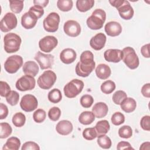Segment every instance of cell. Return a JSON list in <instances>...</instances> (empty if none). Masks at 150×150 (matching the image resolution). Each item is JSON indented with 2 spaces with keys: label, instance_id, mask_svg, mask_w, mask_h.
<instances>
[{
  "label": "cell",
  "instance_id": "obj_45",
  "mask_svg": "<svg viewBox=\"0 0 150 150\" xmlns=\"http://www.w3.org/2000/svg\"><path fill=\"white\" fill-rule=\"evenodd\" d=\"M22 150H39L40 147L38 144L33 141H28L25 142L22 148Z\"/></svg>",
  "mask_w": 150,
  "mask_h": 150
},
{
  "label": "cell",
  "instance_id": "obj_14",
  "mask_svg": "<svg viewBox=\"0 0 150 150\" xmlns=\"http://www.w3.org/2000/svg\"><path fill=\"white\" fill-rule=\"evenodd\" d=\"M63 30L67 35L70 37H76L80 34L81 26L77 21L69 20L64 23Z\"/></svg>",
  "mask_w": 150,
  "mask_h": 150
},
{
  "label": "cell",
  "instance_id": "obj_48",
  "mask_svg": "<svg viewBox=\"0 0 150 150\" xmlns=\"http://www.w3.org/2000/svg\"><path fill=\"white\" fill-rule=\"evenodd\" d=\"M29 11L35 15L38 19L41 18L44 14V10L43 8L39 5H34L29 8Z\"/></svg>",
  "mask_w": 150,
  "mask_h": 150
},
{
  "label": "cell",
  "instance_id": "obj_9",
  "mask_svg": "<svg viewBox=\"0 0 150 150\" xmlns=\"http://www.w3.org/2000/svg\"><path fill=\"white\" fill-rule=\"evenodd\" d=\"M17 18L13 13H6L0 22V29L3 32H8L15 28L17 26Z\"/></svg>",
  "mask_w": 150,
  "mask_h": 150
},
{
  "label": "cell",
  "instance_id": "obj_17",
  "mask_svg": "<svg viewBox=\"0 0 150 150\" xmlns=\"http://www.w3.org/2000/svg\"><path fill=\"white\" fill-rule=\"evenodd\" d=\"M107 38L103 33H98L91 38L90 40V45L95 50L102 49L106 42Z\"/></svg>",
  "mask_w": 150,
  "mask_h": 150
},
{
  "label": "cell",
  "instance_id": "obj_36",
  "mask_svg": "<svg viewBox=\"0 0 150 150\" xmlns=\"http://www.w3.org/2000/svg\"><path fill=\"white\" fill-rule=\"evenodd\" d=\"M5 97L7 103L13 106L18 104L19 99V95L16 91L11 90Z\"/></svg>",
  "mask_w": 150,
  "mask_h": 150
},
{
  "label": "cell",
  "instance_id": "obj_54",
  "mask_svg": "<svg viewBox=\"0 0 150 150\" xmlns=\"http://www.w3.org/2000/svg\"><path fill=\"white\" fill-rule=\"evenodd\" d=\"M123 1L124 0H110L109 2L112 6L117 8L121 5Z\"/></svg>",
  "mask_w": 150,
  "mask_h": 150
},
{
  "label": "cell",
  "instance_id": "obj_32",
  "mask_svg": "<svg viewBox=\"0 0 150 150\" xmlns=\"http://www.w3.org/2000/svg\"><path fill=\"white\" fill-rule=\"evenodd\" d=\"M97 142L98 145L103 149H109L112 144L111 139L105 134L98 136Z\"/></svg>",
  "mask_w": 150,
  "mask_h": 150
},
{
  "label": "cell",
  "instance_id": "obj_7",
  "mask_svg": "<svg viewBox=\"0 0 150 150\" xmlns=\"http://www.w3.org/2000/svg\"><path fill=\"white\" fill-rule=\"evenodd\" d=\"M23 65V58L19 55H12L4 63L5 70L10 74L15 73Z\"/></svg>",
  "mask_w": 150,
  "mask_h": 150
},
{
  "label": "cell",
  "instance_id": "obj_15",
  "mask_svg": "<svg viewBox=\"0 0 150 150\" xmlns=\"http://www.w3.org/2000/svg\"><path fill=\"white\" fill-rule=\"evenodd\" d=\"M117 9L120 17L124 20H129L134 16V9L128 1L124 0L121 5Z\"/></svg>",
  "mask_w": 150,
  "mask_h": 150
},
{
  "label": "cell",
  "instance_id": "obj_52",
  "mask_svg": "<svg viewBox=\"0 0 150 150\" xmlns=\"http://www.w3.org/2000/svg\"><path fill=\"white\" fill-rule=\"evenodd\" d=\"M149 43L144 45L141 48V53L142 55L146 58H149Z\"/></svg>",
  "mask_w": 150,
  "mask_h": 150
},
{
  "label": "cell",
  "instance_id": "obj_8",
  "mask_svg": "<svg viewBox=\"0 0 150 150\" xmlns=\"http://www.w3.org/2000/svg\"><path fill=\"white\" fill-rule=\"evenodd\" d=\"M60 16L56 12L50 13L43 20V26L44 29L48 32H55L59 28Z\"/></svg>",
  "mask_w": 150,
  "mask_h": 150
},
{
  "label": "cell",
  "instance_id": "obj_30",
  "mask_svg": "<svg viewBox=\"0 0 150 150\" xmlns=\"http://www.w3.org/2000/svg\"><path fill=\"white\" fill-rule=\"evenodd\" d=\"M47 98L51 103L54 104L58 103L62 98V93L58 88H53L49 92Z\"/></svg>",
  "mask_w": 150,
  "mask_h": 150
},
{
  "label": "cell",
  "instance_id": "obj_12",
  "mask_svg": "<svg viewBox=\"0 0 150 150\" xmlns=\"http://www.w3.org/2000/svg\"><path fill=\"white\" fill-rule=\"evenodd\" d=\"M57 39L53 36H46L39 42V47L41 51L49 53L52 52L57 45Z\"/></svg>",
  "mask_w": 150,
  "mask_h": 150
},
{
  "label": "cell",
  "instance_id": "obj_38",
  "mask_svg": "<svg viewBox=\"0 0 150 150\" xmlns=\"http://www.w3.org/2000/svg\"><path fill=\"white\" fill-rule=\"evenodd\" d=\"M127 97L126 93L122 90H118L115 91L112 97L113 102L117 105H120L121 103Z\"/></svg>",
  "mask_w": 150,
  "mask_h": 150
},
{
  "label": "cell",
  "instance_id": "obj_10",
  "mask_svg": "<svg viewBox=\"0 0 150 150\" xmlns=\"http://www.w3.org/2000/svg\"><path fill=\"white\" fill-rule=\"evenodd\" d=\"M36 81L34 77L30 75H24L16 82V88L21 91L32 90L35 87Z\"/></svg>",
  "mask_w": 150,
  "mask_h": 150
},
{
  "label": "cell",
  "instance_id": "obj_6",
  "mask_svg": "<svg viewBox=\"0 0 150 150\" xmlns=\"http://www.w3.org/2000/svg\"><path fill=\"white\" fill-rule=\"evenodd\" d=\"M57 79L56 73L52 70L45 71L38 79V86L43 89L48 90L52 88Z\"/></svg>",
  "mask_w": 150,
  "mask_h": 150
},
{
  "label": "cell",
  "instance_id": "obj_27",
  "mask_svg": "<svg viewBox=\"0 0 150 150\" xmlns=\"http://www.w3.org/2000/svg\"><path fill=\"white\" fill-rule=\"evenodd\" d=\"M94 4L93 0H77L76 1V8L79 11L85 12L91 9Z\"/></svg>",
  "mask_w": 150,
  "mask_h": 150
},
{
  "label": "cell",
  "instance_id": "obj_13",
  "mask_svg": "<svg viewBox=\"0 0 150 150\" xmlns=\"http://www.w3.org/2000/svg\"><path fill=\"white\" fill-rule=\"evenodd\" d=\"M35 59L38 62L42 70L52 68L54 64V56L50 54H45L41 52H38Z\"/></svg>",
  "mask_w": 150,
  "mask_h": 150
},
{
  "label": "cell",
  "instance_id": "obj_34",
  "mask_svg": "<svg viewBox=\"0 0 150 150\" xmlns=\"http://www.w3.org/2000/svg\"><path fill=\"white\" fill-rule=\"evenodd\" d=\"M115 84L112 80H107L101 86V91L106 94H111L115 89Z\"/></svg>",
  "mask_w": 150,
  "mask_h": 150
},
{
  "label": "cell",
  "instance_id": "obj_16",
  "mask_svg": "<svg viewBox=\"0 0 150 150\" xmlns=\"http://www.w3.org/2000/svg\"><path fill=\"white\" fill-rule=\"evenodd\" d=\"M39 19L30 11L25 12L21 18V25L26 29H30L34 28Z\"/></svg>",
  "mask_w": 150,
  "mask_h": 150
},
{
  "label": "cell",
  "instance_id": "obj_2",
  "mask_svg": "<svg viewBox=\"0 0 150 150\" xmlns=\"http://www.w3.org/2000/svg\"><path fill=\"white\" fill-rule=\"evenodd\" d=\"M105 19V12L101 9H96L93 12L91 15L87 18L86 23L90 29L98 30L103 28Z\"/></svg>",
  "mask_w": 150,
  "mask_h": 150
},
{
  "label": "cell",
  "instance_id": "obj_33",
  "mask_svg": "<svg viewBox=\"0 0 150 150\" xmlns=\"http://www.w3.org/2000/svg\"><path fill=\"white\" fill-rule=\"evenodd\" d=\"M73 3L71 0H58L57 6L59 10L63 12H68L73 8Z\"/></svg>",
  "mask_w": 150,
  "mask_h": 150
},
{
  "label": "cell",
  "instance_id": "obj_22",
  "mask_svg": "<svg viewBox=\"0 0 150 150\" xmlns=\"http://www.w3.org/2000/svg\"><path fill=\"white\" fill-rule=\"evenodd\" d=\"M108 108L107 105L103 102H98L96 103L92 108V112L95 117L101 118L107 114Z\"/></svg>",
  "mask_w": 150,
  "mask_h": 150
},
{
  "label": "cell",
  "instance_id": "obj_37",
  "mask_svg": "<svg viewBox=\"0 0 150 150\" xmlns=\"http://www.w3.org/2000/svg\"><path fill=\"white\" fill-rule=\"evenodd\" d=\"M9 7L12 12L19 13L23 8V1H9Z\"/></svg>",
  "mask_w": 150,
  "mask_h": 150
},
{
  "label": "cell",
  "instance_id": "obj_19",
  "mask_svg": "<svg viewBox=\"0 0 150 150\" xmlns=\"http://www.w3.org/2000/svg\"><path fill=\"white\" fill-rule=\"evenodd\" d=\"M104 29L107 35L112 37L117 36L122 32L121 25L115 21H111L106 23L104 26Z\"/></svg>",
  "mask_w": 150,
  "mask_h": 150
},
{
  "label": "cell",
  "instance_id": "obj_29",
  "mask_svg": "<svg viewBox=\"0 0 150 150\" xmlns=\"http://www.w3.org/2000/svg\"><path fill=\"white\" fill-rule=\"evenodd\" d=\"M95 120V116L93 112L86 111L82 112L79 117V121L83 125L91 124Z\"/></svg>",
  "mask_w": 150,
  "mask_h": 150
},
{
  "label": "cell",
  "instance_id": "obj_39",
  "mask_svg": "<svg viewBox=\"0 0 150 150\" xmlns=\"http://www.w3.org/2000/svg\"><path fill=\"white\" fill-rule=\"evenodd\" d=\"M118 135L122 138H129L132 135V129L129 125H123L119 128Z\"/></svg>",
  "mask_w": 150,
  "mask_h": 150
},
{
  "label": "cell",
  "instance_id": "obj_1",
  "mask_svg": "<svg viewBox=\"0 0 150 150\" xmlns=\"http://www.w3.org/2000/svg\"><path fill=\"white\" fill-rule=\"evenodd\" d=\"M96 63L94 61V55L90 50L84 51L80 55L79 62L75 68V71L77 76L86 77L94 69Z\"/></svg>",
  "mask_w": 150,
  "mask_h": 150
},
{
  "label": "cell",
  "instance_id": "obj_18",
  "mask_svg": "<svg viewBox=\"0 0 150 150\" xmlns=\"http://www.w3.org/2000/svg\"><path fill=\"white\" fill-rule=\"evenodd\" d=\"M104 57L107 62L118 63L122 59V50L116 49H107L104 53Z\"/></svg>",
  "mask_w": 150,
  "mask_h": 150
},
{
  "label": "cell",
  "instance_id": "obj_49",
  "mask_svg": "<svg viewBox=\"0 0 150 150\" xmlns=\"http://www.w3.org/2000/svg\"><path fill=\"white\" fill-rule=\"evenodd\" d=\"M117 149L118 150H122V149H134L132 146L131 145L130 143L127 141H121L118 143L117 146Z\"/></svg>",
  "mask_w": 150,
  "mask_h": 150
},
{
  "label": "cell",
  "instance_id": "obj_25",
  "mask_svg": "<svg viewBox=\"0 0 150 150\" xmlns=\"http://www.w3.org/2000/svg\"><path fill=\"white\" fill-rule=\"evenodd\" d=\"M121 108L127 113L133 112L137 107L136 101L131 97H127L121 103Z\"/></svg>",
  "mask_w": 150,
  "mask_h": 150
},
{
  "label": "cell",
  "instance_id": "obj_50",
  "mask_svg": "<svg viewBox=\"0 0 150 150\" xmlns=\"http://www.w3.org/2000/svg\"><path fill=\"white\" fill-rule=\"evenodd\" d=\"M8 115V108L4 103H0V119H5Z\"/></svg>",
  "mask_w": 150,
  "mask_h": 150
},
{
  "label": "cell",
  "instance_id": "obj_3",
  "mask_svg": "<svg viewBox=\"0 0 150 150\" xmlns=\"http://www.w3.org/2000/svg\"><path fill=\"white\" fill-rule=\"evenodd\" d=\"M21 42V38L18 35L8 33L4 38V50L8 53L16 52L20 48Z\"/></svg>",
  "mask_w": 150,
  "mask_h": 150
},
{
  "label": "cell",
  "instance_id": "obj_5",
  "mask_svg": "<svg viewBox=\"0 0 150 150\" xmlns=\"http://www.w3.org/2000/svg\"><path fill=\"white\" fill-rule=\"evenodd\" d=\"M84 83L79 79H73L67 83L63 88L64 93L66 97L69 98L76 97L83 90Z\"/></svg>",
  "mask_w": 150,
  "mask_h": 150
},
{
  "label": "cell",
  "instance_id": "obj_40",
  "mask_svg": "<svg viewBox=\"0 0 150 150\" xmlns=\"http://www.w3.org/2000/svg\"><path fill=\"white\" fill-rule=\"evenodd\" d=\"M46 117V113L43 109L36 110L33 114V118L35 122L37 123L43 122Z\"/></svg>",
  "mask_w": 150,
  "mask_h": 150
},
{
  "label": "cell",
  "instance_id": "obj_21",
  "mask_svg": "<svg viewBox=\"0 0 150 150\" xmlns=\"http://www.w3.org/2000/svg\"><path fill=\"white\" fill-rule=\"evenodd\" d=\"M73 125L70 121L62 120L59 121L56 126V130L57 133L62 135H67L73 131Z\"/></svg>",
  "mask_w": 150,
  "mask_h": 150
},
{
  "label": "cell",
  "instance_id": "obj_42",
  "mask_svg": "<svg viewBox=\"0 0 150 150\" xmlns=\"http://www.w3.org/2000/svg\"><path fill=\"white\" fill-rule=\"evenodd\" d=\"M61 115V110L57 107L51 108L48 112V117L53 121H57Z\"/></svg>",
  "mask_w": 150,
  "mask_h": 150
},
{
  "label": "cell",
  "instance_id": "obj_55",
  "mask_svg": "<svg viewBox=\"0 0 150 150\" xmlns=\"http://www.w3.org/2000/svg\"><path fill=\"white\" fill-rule=\"evenodd\" d=\"M149 145H150V143L149 142H144L141 144L139 149H142V150H145V149H149Z\"/></svg>",
  "mask_w": 150,
  "mask_h": 150
},
{
  "label": "cell",
  "instance_id": "obj_43",
  "mask_svg": "<svg viewBox=\"0 0 150 150\" xmlns=\"http://www.w3.org/2000/svg\"><path fill=\"white\" fill-rule=\"evenodd\" d=\"M111 122L114 125H120L125 121L124 115L120 112H116L111 116Z\"/></svg>",
  "mask_w": 150,
  "mask_h": 150
},
{
  "label": "cell",
  "instance_id": "obj_24",
  "mask_svg": "<svg viewBox=\"0 0 150 150\" xmlns=\"http://www.w3.org/2000/svg\"><path fill=\"white\" fill-rule=\"evenodd\" d=\"M111 73L110 67L105 64H100L96 69V74L97 77L101 80L108 79Z\"/></svg>",
  "mask_w": 150,
  "mask_h": 150
},
{
  "label": "cell",
  "instance_id": "obj_20",
  "mask_svg": "<svg viewBox=\"0 0 150 150\" xmlns=\"http://www.w3.org/2000/svg\"><path fill=\"white\" fill-rule=\"evenodd\" d=\"M77 57L75 50L71 48L63 49L60 53V59L64 64H69L73 63Z\"/></svg>",
  "mask_w": 150,
  "mask_h": 150
},
{
  "label": "cell",
  "instance_id": "obj_23",
  "mask_svg": "<svg viewBox=\"0 0 150 150\" xmlns=\"http://www.w3.org/2000/svg\"><path fill=\"white\" fill-rule=\"evenodd\" d=\"M22 70L26 75H30L35 77L39 72V66L35 62L30 60L26 62L23 64Z\"/></svg>",
  "mask_w": 150,
  "mask_h": 150
},
{
  "label": "cell",
  "instance_id": "obj_26",
  "mask_svg": "<svg viewBox=\"0 0 150 150\" xmlns=\"http://www.w3.org/2000/svg\"><path fill=\"white\" fill-rule=\"evenodd\" d=\"M21 146L20 139L16 137H12L8 138L2 147L3 150H18Z\"/></svg>",
  "mask_w": 150,
  "mask_h": 150
},
{
  "label": "cell",
  "instance_id": "obj_4",
  "mask_svg": "<svg viewBox=\"0 0 150 150\" xmlns=\"http://www.w3.org/2000/svg\"><path fill=\"white\" fill-rule=\"evenodd\" d=\"M122 60L130 69H137L139 64V60L135 50L129 46L124 47L122 50Z\"/></svg>",
  "mask_w": 150,
  "mask_h": 150
},
{
  "label": "cell",
  "instance_id": "obj_51",
  "mask_svg": "<svg viewBox=\"0 0 150 150\" xmlns=\"http://www.w3.org/2000/svg\"><path fill=\"white\" fill-rule=\"evenodd\" d=\"M141 93L145 97H146V98L150 97V84L149 83L145 84L142 87Z\"/></svg>",
  "mask_w": 150,
  "mask_h": 150
},
{
  "label": "cell",
  "instance_id": "obj_35",
  "mask_svg": "<svg viewBox=\"0 0 150 150\" xmlns=\"http://www.w3.org/2000/svg\"><path fill=\"white\" fill-rule=\"evenodd\" d=\"M0 128H1L0 138L1 139L7 138L12 134V129L11 125L8 123L1 122Z\"/></svg>",
  "mask_w": 150,
  "mask_h": 150
},
{
  "label": "cell",
  "instance_id": "obj_28",
  "mask_svg": "<svg viewBox=\"0 0 150 150\" xmlns=\"http://www.w3.org/2000/svg\"><path fill=\"white\" fill-rule=\"evenodd\" d=\"M97 136L106 134L110 129V125L107 120H103L98 121L95 126Z\"/></svg>",
  "mask_w": 150,
  "mask_h": 150
},
{
  "label": "cell",
  "instance_id": "obj_44",
  "mask_svg": "<svg viewBox=\"0 0 150 150\" xmlns=\"http://www.w3.org/2000/svg\"><path fill=\"white\" fill-rule=\"evenodd\" d=\"M94 102L93 97L89 94L83 95L80 100L81 106L84 108H90Z\"/></svg>",
  "mask_w": 150,
  "mask_h": 150
},
{
  "label": "cell",
  "instance_id": "obj_41",
  "mask_svg": "<svg viewBox=\"0 0 150 150\" xmlns=\"http://www.w3.org/2000/svg\"><path fill=\"white\" fill-rule=\"evenodd\" d=\"M83 137L86 140H93L97 137V134L94 127L87 128L83 132Z\"/></svg>",
  "mask_w": 150,
  "mask_h": 150
},
{
  "label": "cell",
  "instance_id": "obj_47",
  "mask_svg": "<svg viewBox=\"0 0 150 150\" xmlns=\"http://www.w3.org/2000/svg\"><path fill=\"white\" fill-rule=\"evenodd\" d=\"M140 125L141 128L145 131L150 130V116L145 115L141 119Z\"/></svg>",
  "mask_w": 150,
  "mask_h": 150
},
{
  "label": "cell",
  "instance_id": "obj_31",
  "mask_svg": "<svg viewBox=\"0 0 150 150\" xmlns=\"http://www.w3.org/2000/svg\"><path fill=\"white\" fill-rule=\"evenodd\" d=\"M12 121L13 124L16 127H22L24 125L26 121V117L22 112H19L15 114L12 117Z\"/></svg>",
  "mask_w": 150,
  "mask_h": 150
},
{
  "label": "cell",
  "instance_id": "obj_53",
  "mask_svg": "<svg viewBox=\"0 0 150 150\" xmlns=\"http://www.w3.org/2000/svg\"><path fill=\"white\" fill-rule=\"evenodd\" d=\"M49 3L48 0H35L33 1V4L35 5H39L42 8L46 7Z\"/></svg>",
  "mask_w": 150,
  "mask_h": 150
},
{
  "label": "cell",
  "instance_id": "obj_46",
  "mask_svg": "<svg viewBox=\"0 0 150 150\" xmlns=\"http://www.w3.org/2000/svg\"><path fill=\"white\" fill-rule=\"evenodd\" d=\"M11 91L9 85L5 81H0V95L1 97H6V96Z\"/></svg>",
  "mask_w": 150,
  "mask_h": 150
},
{
  "label": "cell",
  "instance_id": "obj_11",
  "mask_svg": "<svg viewBox=\"0 0 150 150\" xmlns=\"http://www.w3.org/2000/svg\"><path fill=\"white\" fill-rule=\"evenodd\" d=\"M38 105V101L35 96L32 94L23 96L20 102V107L26 112H31L35 110Z\"/></svg>",
  "mask_w": 150,
  "mask_h": 150
}]
</instances>
